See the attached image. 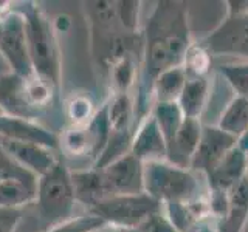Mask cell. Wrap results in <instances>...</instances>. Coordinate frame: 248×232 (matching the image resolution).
Masks as SVG:
<instances>
[{
    "label": "cell",
    "instance_id": "1",
    "mask_svg": "<svg viewBox=\"0 0 248 232\" xmlns=\"http://www.w3.org/2000/svg\"><path fill=\"white\" fill-rule=\"evenodd\" d=\"M191 44L185 6L178 2H160L155 6L144 31L143 56L137 84L138 95L134 98L138 122L146 118L154 107V81L165 70L182 65L183 56Z\"/></svg>",
    "mask_w": 248,
    "mask_h": 232
},
{
    "label": "cell",
    "instance_id": "2",
    "mask_svg": "<svg viewBox=\"0 0 248 232\" xmlns=\"http://www.w3.org/2000/svg\"><path fill=\"white\" fill-rule=\"evenodd\" d=\"M17 10L25 17L28 53L33 72L59 91L62 81V58L58 34L51 19L34 2L22 3Z\"/></svg>",
    "mask_w": 248,
    "mask_h": 232
},
{
    "label": "cell",
    "instance_id": "3",
    "mask_svg": "<svg viewBox=\"0 0 248 232\" xmlns=\"http://www.w3.org/2000/svg\"><path fill=\"white\" fill-rule=\"evenodd\" d=\"M34 203L44 229L79 215L76 214V207L79 204L75 197L70 167L61 158L53 169L37 178Z\"/></svg>",
    "mask_w": 248,
    "mask_h": 232
},
{
    "label": "cell",
    "instance_id": "4",
    "mask_svg": "<svg viewBox=\"0 0 248 232\" xmlns=\"http://www.w3.org/2000/svg\"><path fill=\"white\" fill-rule=\"evenodd\" d=\"M143 188L161 204L172 201H189L200 195L197 174L191 169L175 166L168 160L143 164Z\"/></svg>",
    "mask_w": 248,
    "mask_h": 232
},
{
    "label": "cell",
    "instance_id": "5",
    "mask_svg": "<svg viewBox=\"0 0 248 232\" xmlns=\"http://www.w3.org/2000/svg\"><path fill=\"white\" fill-rule=\"evenodd\" d=\"M163 204L147 193L112 195L98 201L89 212L99 217L106 224L124 232L137 231L152 215L161 212Z\"/></svg>",
    "mask_w": 248,
    "mask_h": 232
},
{
    "label": "cell",
    "instance_id": "6",
    "mask_svg": "<svg viewBox=\"0 0 248 232\" xmlns=\"http://www.w3.org/2000/svg\"><path fill=\"white\" fill-rule=\"evenodd\" d=\"M0 20H2L0 54L10 67L11 73L22 79H28L34 72L28 53L25 17L17 8L11 6L0 13Z\"/></svg>",
    "mask_w": 248,
    "mask_h": 232
},
{
    "label": "cell",
    "instance_id": "7",
    "mask_svg": "<svg viewBox=\"0 0 248 232\" xmlns=\"http://www.w3.org/2000/svg\"><path fill=\"white\" fill-rule=\"evenodd\" d=\"M209 54H230L248 60V6H230V13L203 44Z\"/></svg>",
    "mask_w": 248,
    "mask_h": 232
},
{
    "label": "cell",
    "instance_id": "8",
    "mask_svg": "<svg viewBox=\"0 0 248 232\" xmlns=\"http://www.w3.org/2000/svg\"><path fill=\"white\" fill-rule=\"evenodd\" d=\"M239 144V139L228 135L217 126H203L200 143L191 160L189 169L196 174L208 176L219 166L231 149Z\"/></svg>",
    "mask_w": 248,
    "mask_h": 232
},
{
    "label": "cell",
    "instance_id": "9",
    "mask_svg": "<svg viewBox=\"0 0 248 232\" xmlns=\"http://www.w3.org/2000/svg\"><path fill=\"white\" fill-rule=\"evenodd\" d=\"M103 178L108 197L112 195H135L143 193V162L132 153L113 161L103 170Z\"/></svg>",
    "mask_w": 248,
    "mask_h": 232
},
{
    "label": "cell",
    "instance_id": "10",
    "mask_svg": "<svg viewBox=\"0 0 248 232\" xmlns=\"http://www.w3.org/2000/svg\"><path fill=\"white\" fill-rule=\"evenodd\" d=\"M0 138L33 143L51 150L59 149V135L54 130L42 126L37 121L5 115L2 112H0Z\"/></svg>",
    "mask_w": 248,
    "mask_h": 232
},
{
    "label": "cell",
    "instance_id": "11",
    "mask_svg": "<svg viewBox=\"0 0 248 232\" xmlns=\"http://www.w3.org/2000/svg\"><path fill=\"white\" fill-rule=\"evenodd\" d=\"M130 153L143 164L151 161L168 160L166 139L151 113L137 124L134 136H132Z\"/></svg>",
    "mask_w": 248,
    "mask_h": 232
},
{
    "label": "cell",
    "instance_id": "12",
    "mask_svg": "<svg viewBox=\"0 0 248 232\" xmlns=\"http://www.w3.org/2000/svg\"><path fill=\"white\" fill-rule=\"evenodd\" d=\"M0 145L19 166L27 169L28 172L36 175L37 178L48 172L59 161L56 150L46 149L33 143L13 141V139L0 138Z\"/></svg>",
    "mask_w": 248,
    "mask_h": 232
},
{
    "label": "cell",
    "instance_id": "13",
    "mask_svg": "<svg viewBox=\"0 0 248 232\" xmlns=\"http://www.w3.org/2000/svg\"><path fill=\"white\" fill-rule=\"evenodd\" d=\"M247 170L248 153H245L237 144L234 149H231L225 155L219 166L206 176L209 190L230 192L240 180L247 176Z\"/></svg>",
    "mask_w": 248,
    "mask_h": 232
},
{
    "label": "cell",
    "instance_id": "14",
    "mask_svg": "<svg viewBox=\"0 0 248 232\" xmlns=\"http://www.w3.org/2000/svg\"><path fill=\"white\" fill-rule=\"evenodd\" d=\"M70 175H72L73 190L78 204L84 206L87 212L98 201L108 197L101 170L95 167L70 169Z\"/></svg>",
    "mask_w": 248,
    "mask_h": 232
},
{
    "label": "cell",
    "instance_id": "15",
    "mask_svg": "<svg viewBox=\"0 0 248 232\" xmlns=\"http://www.w3.org/2000/svg\"><path fill=\"white\" fill-rule=\"evenodd\" d=\"M202 129H203V124L200 122V119L185 118L172 144L168 147V161L175 166L189 169L191 160L200 143Z\"/></svg>",
    "mask_w": 248,
    "mask_h": 232
},
{
    "label": "cell",
    "instance_id": "16",
    "mask_svg": "<svg viewBox=\"0 0 248 232\" xmlns=\"http://www.w3.org/2000/svg\"><path fill=\"white\" fill-rule=\"evenodd\" d=\"M0 110L5 115L37 121V113L23 95V79L11 72L0 77Z\"/></svg>",
    "mask_w": 248,
    "mask_h": 232
},
{
    "label": "cell",
    "instance_id": "17",
    "mask_svg": "<svg viewBox=\"0 0 248 232\" xmlns=\"http://www.w3.org/2000/svg\"><path fill=\"white\" fill-rule=\"evenodd\" d=\"M248 221V175L228 193V209L217 221V232H244Z\"/></svg>",
    "mask_w": 248,
    "mask_h": 232
},
{
    "label": "cell",
    "instance_id": "18",
    "mask_svg": "<svg viewBox=\"0 0 248 232\" xmlns=\"http://www.w3.org/2000/svg\"><path fill=\"white\" fill-rule=\"evenodd\" d=\"M209 87L211 85L208 77H188L182 95L177 101L185 118L200 119L209 101Z\"/></svg>",
    "mask_w": 248,
    "mask_h": 232
},
{
    "label": "cell",
    "instance_id": "19",
    "mask_svg": "<svg viewBox=\"0 0 248 232\" xmlns=\"http://www.w3.org/2000/svg\"><path fill=\"white\" fill-rule=\"evenodd\" d=\"M188 76L182 65L170 67L161 72L152 85V99L157 102H177L185 88Z\"/></svg>",
    "mask_w": 248,
    "mask_h": 232
},
{
    "label": "cell",
    "instance_id": "20",
    "mask_svg": "<svg viewBox=\"0 0 248 232\" xmlns=\"http://www.w3.org/2000/svg\"><path fill=\"white\" fill-rule=\"evenodd\" d=\"M37 183L23 181L19 178H6L0 181V207L23 209L36 201Z\"/></svg>",
    "mask_w": 248,
    "mask_h": 232
},
{
    "label": "cell",
    "instance_id": "21",
    "mask_svg": "<svg viewBox=\"0 0 248 232\" xmlns=\"http://www.w3.org/2000/svg\"><path fill=\"white\" fill-rule=\"evenodd\" d=\"M107 102V116L112 131L134 130L132 126L137 119L135 99L130 93H115Z\"/></svg>",
    "mask_w": 248,
    "mask_h": 232
},
{
    "label": "cell",
    "instance_id": "22",
    "mask_svg": "<svg viewBox=\"0 0 248 232\" xmlns=\"http://www.w3.org/2000/svg\"><path fill=\"white\" fill-rule=\"evenodd\" d=\"M217 127L240 141L248 131V99L240 96L231 98L219 116Z\"/></svg>",
    "mask_w": 248,
    "mask_h": 232
},
{
    "label": "cell",
    "instance_id": "23",
    "mask_svg": "<svg viewBox=\"0 0 248 232\" xmlns=\"http://www.w3.org/2000/svg\"><path fill=\"white\" fill-rule=\"evenodd\" d=\"M108 82L115 93H130V90L138 84L140 65L137 64L134 53L115 60L107 70Z\"/></svg>",
    "mask_w": 248,
    "mask_h": 232
},
{
    "label": "cell",
    "instance_id": "24",
    "mask_svg": "<svg viewBox=\"0 0 248 232\" xmlns=\"http://www.w3.org/2000/svg\"><path fill=\"white\" fill-rule=\"evenodd\" d=\"M151 115L157 121L163 136L166 139L168 147L172 144L174 138L185 121V115L177 102H157L154 104Z\"/></svg>",
    "mask_w": 248,
    "mask_h": 232
},
{
    "label": "cell",
    "instance_id": "25",
    "mask_svg": "<svg viewBox=\"0 0 248 232\" xmlns=\"http://www.w3.org/2000/svg\"><path fill=\"white\" fill-rule=\"evenodd\" d=\"M85 129H87L90 145H92L90 158H93V161H95L99 157V153L103 152L112 133L110 124H108V116H107V102L96 108L93 118L89 121V124H85Z\"/></svg>",
    "mask_w": 248,
    "mask_h": 232
},
{
    "label": "cell",
    "instance_id": "26",
    "mask_svg": "<svg viewBox=\"0 0 248 232\" xmlns=\"http://www.w3.org/2000/svg\"><path fill=\"white\" fill-rule=\"evenodd\" d=\"M23 95H25L28 105L39 115L41 110L50 107L58 95V90L46 81L33 74L28 79H23Z\"/></svg>",
    "mask_w": 248,
    "mask_h": 232
},
{
    "label": "cell",
    "instance_id": "27",
    "mask_svg": "<svg viewBox=\"0 0 248 232\" xmlns=\"http://www.w3.org/2000/svg\"><path fill=\"white\" fill-rule=\"evenodd\" d=\"M132 136H134V130H126V131H112L110 138L99 153V157L93 161L92 167L98 170H103L108 164H112L113 161L120 160L124 155L130 153V145H132Z\"/></svg>",
    "mask_w": 248,
    "mask_h": 232
},
{
    "label": "cell",
    "instance_id": "28",
    "mask_svg": "<svg viewBox=\"0 0 248 232\" xmlns=\"http://www.w3.org/2000/svg\"><path fill=\"white\" fill-rule=\"evenodd\" d=\"M59 149L72 157H90L92 145L85 126H68L59 135Z\"/></svg>",
    "mask_w": 248,
    "mask_h": 232
},
{
    "label": "cell",
    "instance_id": "29",
    "mask_svg": "<svg viewBox=\"0 0 248 232\" xmlns=\"http://www.w3.org/2000/svg\"><path fill=\"white\" fill-rule=\"evenodd\" d=\"M163 214L177 232H199L203 226L192 215L186 201H172V203L163 204Z\"/></svg>",
    "mask_w": 248,
    "mask_h": 232
},
{
    "label": "cell",
    "instance_id": "30",
    "mask_svg": "<svg viewBox=\"0 0 248 232\" xmlns=\"http://www.w3.org/2000/svg\"><path fill=\"white\" fill-rule=\"evenodd\" d=\"M182 67L188 77H208L211 68V54L202 44H191L183 56Z\"/></svg>",
    "mask_w": 248,
    "mask_h": 232
},
{
    "label": "cell",
    "instance_id": "31",
    "mask_svg": "<svg viewBox=\"0 0 248 232\" xmlns=\"http://www.w3.org/2000/svg\"><path fill=\"white\" fill-rule=\"evenodd\" d=\"M96 108L89 95L73 93L65 102V115L70 126H85L93 118Z\"/></svg>",
    "mask_w": 248,
    "mask_h": 232
},
{
    "label": "cell",
    "instance_id": "32",
    "mask_svg": "<svg viewBox=\"0 0 248 232\" xmlns=\"http://www.w3.org/2000/svg\"><path fill=\"white\" fill-rule=\"evenodd\" d=\"M219 73L236 96L248 99V60H237L219 67Z\"/></svg>",
    "mask_w": 248,
    "mask_h": 232
},
{
    "label": "cell",
    "instance_id": "33",
    "mask_svg": "<svg viewBox=\"0 0 248 232\" xmlns=\"http://www.w3.org/2000/svg\"><path fill=\"white\" fill-rule=\"evenodd\" d=\"M103 224L106 223L95 214L82 212L64 223L56 224V226L48 228V229H44L42 232H90L93 229L103 226Z\"/></svg>",
    "mask_w": 248,
    "mask_h": 232
},
{
    "label": "cell",
    "instance_id": "34",
    "mask_svg": "<svg viewBox=\"0 0 248 232\" xmlns=\"http://www.w3.org/2000/svg\"><path fill=\"white\" fill-rule=\"evenodd\" d=\"M115 5L120 25L130 34H138L141 3L135 0H121V2H115Z\"/></svg>",
    "mask_w": 248,
    "mask_h": 232
},
{
    "label": "cell",
    "instance_id": "35",
    "mask_svg": "<svg viewBox=\"0 0 248 232\" xmlns=\"http://www.w3.org/2000/svg\"><path fill=\"white\" fill-rule=\"evenodd\" d=\"M6 178H19L23 181H30V183H37V176L28 172L27 169H23L19 166L10 155H8L3 147L0 145V181L6 180Z\"/></svg>",
    "mask_w": 248,
    "mask_h": 232
},
{
    "label": "cell",
    "instance_id": "36",
    "mask_svg": "<svg viewBox=\"0 0 248 232\" xmlns=\"http://www.w3.org/2000/svg\"><path fill=\"white\" fill-rule=\"evenodd\" d=\"M23 209L0 207V232H16L22 223Z\"/></svg>",
    "mask_w": 248,
    "mask_h": 232
},
{
    "label": "cell",
    "instance_id": "37",
    "mask_svg": "<svg viewBox=\"0 0 248 232\" xmlns=\"http://www.w3.org/2000/svg\"><path fill=\"white\" fill-rule=\"evenodd\" d=\"M137 231L138 232H177L175 228L165 217V214H163V209H161V212L152 215L151 218H147Z\"/></svg>",
    "mask_w": 248,
    "mask_h": 232
},
{
    "label": "cell",
    "instance_id": "38",
    "mask_svg": "<svg viewBox=\"0 0 248 232\" xmlns=\"http://www.w3.org/2000/svg\"><path fill=\"white\" fill-rule=\"evenodd\" d=\"M53 22V28L58 33H67V31L72 28V17L67 14H58L56 17L51 19Z\"/></svg>",
    "mask_w": 248,
    "mask_h": 232
},
{
    "label": "cell",
    "instance_id": "39",
    "mask_svg": "<svg viewBox=\"0 0 248 232\" xmlns=\"http://www.w3.org/2000/svg\"><path fill=\"white\" fill-rule=\"evenodd\" d=\"M90 232H124V231H121L118 228H113V226H110V224H103V226H99V228L93 229Z\"/></svg>",
    "mask_w": 248,
    "mask_h": 232
},
{
    "label": "cell",
    "instance_id": "40",
    "mask_svg": "<svg viewBox=\"0 0 248 232\" xmlns=\"http://www.w3.org/2000/svg\"><path fill=\"white\" fill-rule=\"evenodd\" d=\"M239 147H240V149H242L245 153H248V131H247V133H245L242 138H240V141H239Z\"/></svg>",
    "mask_w": 248,
    "mask_h": 232
},
{
    "label": "cell",
    "instance_id": "41",
    "mask_svg": "<svg viewBox=\"0 0 248 232\" xmlns=\"http://www.w3.org/2000/svg\"><path fill=\"white\" fill-rule=\"evenodd\" d=\"M199 232H217V231H216V228L211 226V224H203V226L200 228Z\"/></svg>",
    "mask_w": 248,
    "mask_h": 232
},
{
    "label": "cell",
    "instance_id": "42",
    "mask_svg": "<svg viewBox=\"0 0 248 232\" xmlns=\"http://www.w3.org/2000/svg\"><path fill=\"white\" fill-rule=\"evenodd\" d=\"M0 37H2V20H0Z\"/></svg>",
    "mask_w": 248,
    "mask_h": 232
},
{
    "label": "cell",
    "instance_id": "43",
    "mask_svg": "<svg viewBox=\"0 0 248 232\" xmlns=\"http://www.w3.org/2000/svg\"><path fill=\"white\" fill-rule=\"evenodd\" d=\"M129 232H138V231H129Z\"/></svg>",
    "mask_w": 248,
    "mask_h": 232
},
{
    "label": "cell",
    "instance_id": "44",
    "mask_svg": "<svg viewBox=\"0 0 248 232\" xmlns=\"http://www.w3.org/2000/svg\"><path fill=\"white\" fill-rule=\"evenodd\" d=\"M247 175H248V170H247Z\"/></svg>",
    "mask_w": 248,
    "mask_h": 232
}]
</instances>
